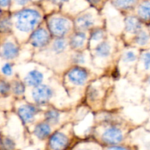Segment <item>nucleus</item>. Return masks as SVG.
<instances>
[{"mask_svg":"<svg viewBox=\"0 0 150 150\" xmlns=\"http://www.w3.org/2000/svg\"><path fill=\"white\" fill-rule=\"evenodd\" d=\"M41 20V15L37 11L25 9L16 15V27L21 32L27 33L33 30Z\"/></svg>","mask_w":150,"mask_h":150,"instance_id":"obj_1","label":"nucleus"},{"mask_svg":"<svg viewBox=\"0 0 150 150\" xmlns=\"http://www.w3.org/2000/svg\"><path fill=\"white\" fill-rule=\"evenodd\" d=\"M54 91L52 88L46 85H40L33 90V98L35 102L38 105H45L52 98Z\"/></svg>","mask_w":150,"mask_h":150,"instance_id":"obj_2","label":"nucleus"},{"mask_svg":"<svg viewBox=\"0 0 150 150\" xmlns=\"http://www.w3.org/2000/svg\"><path fill=\"white\" fill-rule=\"evenodd\" d=\"M50 28L53 35L61 38L70 30V23L67 19L60 17L53 18L50 21Z\"/></svg>","mask_w":150,"mask_h":150,"instance_id":"obj_3","label":"nucleus"},{"mask_svg":"<svg viewBox=\"0 0 150 150\" xmlns=\"http://www.w3.org/2000/svg\"><path fill=\"white\" fill-rule=\"evenodd\" d=\"M50 41V34L47 30L39 28L33 33L30 37V43L37 48H41L49 44Z\"/></svg>","mask_w":150,"mask_h":150,"instance_id":"obj_4","label":"nucleus"},{"mask_svg":"<svg viewBox=\"0 0 150 150\" xmlns=\"http://www.w3.org/2000/svg\"><path fill=\"white\" fill-rule=\"evenodd\" d=\"M68 77L71 83L76 86H83L88 78V73L81 67H74L69 71Z\"/></svg>","mask_w":150,"mask_h":150,"instance_id":"obj_5","label":"nucleus"},{"mask_svg":"<svg viewBox=\"0 0 150 150\" xmlns=\"http://www.w3.org/2000/svg\"><path fill=\"white\" fill-rule=\"evenodd\" d=\"M38 111V109L34 105H24L18 108V114L24 124H28L34 120Z\"/></svg>","mask_w":150,"mask_h":150,"instance_id":"obj_6","label":"nucleus"},{"mask_svg":"<svg viewBox=\"0 0 150 150\" xmlns=\"http://www.w3.org/2000/svg\"><path fill=\"white\" fill-rule=\"evenodd\" d=\"M102 140L107 144H117L123 140V134L119 128L110 127L104 132Z\"/></svg>","mask_w":150,"mask_h":150,"instance_id":"obj_7","label":"nucleus"},{"mask_svg":"<svg viewBox=\"0 0 150 150\" xmlns=\"http://www.w3.org/2000/svg\"><path fill=\"white\" fill-rule=\"evenodd\" d=\"M69 139L67 136L61 132L53 134L50 140V146L52 150H63L67 146Z\"/></svg>","mask_w":150,"mask_h":150,"instance_id":"obj_8","label":"nucleus"},{"mask_svg":"<svg viewBox=\"0 0 150 150\" xmlns=\"http://www.w3.org/2000/svg\"><path fill=\"white\" fill-rule=\"evenodd\" d=\"M43 80H44L43 74L40 71L36 70V69H34V70H32L30 72H28V74L24 78V81H25L26 84L28 85L29 86L34 88L40 86L43 82Z\"/></svg>","mask_w":150,"mask_h":150,"instance_id":"obj_9","label":"nucleus"},{"mask_svg":"<svg viewBox=\"0 0 150 150\" xmlns=\"http://www.w3.org/2000/svg\"><path fill=\"white\" fill-rule=\"evenodd\" d=\"M19 50L18 47L11 41L5 43L2 46V56L6 60H12L18 55Z\"/></svg>","mask_w":150,"mask_h":150,"instance_id":"obj_10","label":"nucleus"},{"mask_svg":"<svg viewBox=\"0 0 150 150\" xmlns=\"http://www.w3.org/2000/svg\"><path fill=\"white\" fill-rule=\"evenodd\" d=\"M51 132V126L47 122H40L37 124L33 130L34 135L40 140H44L50 136Z\"/></svg>","mask_w":150,"mask_h":150,"instance_id":"obj_11","label":"nucleus"},{"mask_svg":"<svg viewBox=\"0 0 150 150\" xmlns=\"http://www.w3.org/2000/svg\"><path fill=\"white\" fill-rule=\"evenodd\" d=\"M125 28L129 33H138L141 31V22L136 17L129 16L125 20Z\"/></svg>","mask_w":150,"mask_h":150,"instance_id":"obj_12","label":"nucleus"},{"mask_svg":"<svg viewBox=\"0 0 150 150\" xmlns=\"http://www.w3.org/2000/svg\"><path fill=\"white\" fill-rule=\"evenodd\" d=\"M78 27L83 30H87L90 28L94 24V18L91 13H86L78 17L77 20Z\"/></svg>","mask_w":150,"mask_h":150,"instance_id":"obj_13","label":"nucleus"},{"mask_svg":"<svg viewBox=\"0 0 150 150\" xmlns=\"http://www.w3.org/2000/svg\"><path fill=\"white\" fill-rule=\"evenodd\" d=\"M86 39V35L82 32H78L73 35L71 38L70 46L72 49H79L84 44Z\"/></svg>","mask_w":150,"mask_h":150,"instance_id":"obj_14","label":"nucleus"},{"mask_svg":"<svg viewBox=\"0 0 150 150\" xmlns=\"http://www.w3.org/2000/svg\"><path fill=\"white\" fill-rule=\"evenodd\" d=\"M60 119V114L57 110L50 109L45 112V121L50 125H55L58 124Z\"/></svg>","mask_w":150,"mask_h":150,"instance_id":"obj_15","label":"nucleus"},{"mask_svg":"<svg viewBox=\"0 0 150 150\" xmlns=\"http://www.w3.org/2000/svg\"><path fill=\"white\" fill-rule=\"evenodd\" d=\"M111 47L107 41L100 43L95 49L96 54L99 57H107L110 54Z\"/></svg>","mask_w":150,"mask_h":150,"instance_id":"obj_16","label":"nucleus"},{"mask_svg":"<svg viewBox=\"0 0 150 150\" xmlns=\"http://www.w3.org/2000/svg\"><path fill=\"white\" fill-rule=\"evenodd\" d=\"M138 16L144 20L150 19V2L146 1L140 5L138 10Z\"/></svg>","mask_w":150,"mask_h":150,"instance_id":"obj_17","label":"nucleus"},{"mask_svg":"<svg viewBox=\"0 0 150 150\" xmlns=\"http://www.w3.org/2000/svg\"><path fill=\"white\" fill-rule=\"evenodd\" d=\"M67 47V41L63 38H59L54 41L52 46V49L54 52H56L57 54H60V53H63L66 50Z\"/></svg>","mask_w":150,"mask_h":150,"instance_id":"obj_18","label":"nucleus"},{"mask_svg":"<svg viewBox=\"0 0 150 150\" xmlns=\"http://www.w3.org/2000/svg\"><path fill=\"white\" fill-rule=\"evenodd\" d=\"M137 0H113V4L116 7L122 9H128L136 3Z\"/></svg>","mask_w":150,"mask_h":150,"instance_id":"obj_19","label":"nucleus"},{"mask_svg":"<svg viewBox=\"0 0 150 150\" xmlns=\"http://www.w3.org/2000/svg\"><path fill=\"white\" fill-rule=\"evenodd\" d=\"M149 41V36L145 31L141 30L137 33V35L135 37V42L137 44L140 46H144L147 44Z\"/></svg>","mask_w":150,"mask_h":150,"instance_id":"obj_20","label":"nucleus"},{"mask_svg":"<svg viewBox=\"0 0 150 150\" xmlns=\"http://www.w3.org/2000/svg\"><path fill=\"white\" fill-rule=\"evenodd\" d=\"M13 91L17 96H21L24 94L25 91V86L20 80H15L12 86Z\"/></svg>","mask_w":150,"mask_h":150,"instance_id":"obj_21","label":"nucleus"},{"mask_svg":"<svg viewBox=\"0 0 150 150\" xmlns=\"http://www.w3.org/2000/svg\"><path fill=\"white\" fill-rule=\"evenodd\" d=\"M1 144L5 150H13L15 149V142L9 137H3L1 139Z\"/></svg>","mask_w":150,"mask_h":150,"instance_id":"obj_22","label":"nucleus"},{"mask_svg":"<svg viewBox=\"0 0 150 150\" xmlns=\"http://www.w3.org/2000/svg\"><path fill=\"white\" fill-rule=\"evenodd\" d=\"M11 85L8 82L5 80H1L0 81V95L2 96H6L8 94L11 90Z\"/></svg>","mask_w":150,"mask_h":150,"instance_id":"obj_23","label":"nucleus"},{"mask_svg":"<svg viewBox=\"0 0 150 150\" xmlns=\"http://www.w3.org/2000/svg\"><path fill=\"white\" fill-rule=\"evenodd\" d=\"M104 35H105V33L102 29H95L91 34V38L93 41H99L103 38Z\"/></svg>","mask_w":150,"mask_h":150,"instance_id":"obj_24","label":"nucleus"},{"mask_svg":"<svg viewBox=\"0 0 150 150\" xmlns=\"http://www.w3.org/2000/svg\"><path fill=\"white\" fill-rule=\"evenodd\" d=\"M72 60L76 64H83L86 62V56L83 52H77L72 56Z\"/></svg>","mask_w":150,"mask_h":150,"instance_id":"obj_25","label":"nucleus"},{"mask_svg":"<svg viewBox=\"0 0 150 150\" xmlns=\"http://www.w3.org/2000/svg\"><path fill=\"white\" fill-rule=\"evenodd\" d=\"M11 22L9 18H3L0 21V31L8 32L11 30Z\"/></svg>","mask_w":150,"mask_h":150,"instance_id":"obj_26","label":"nucleus"},{"mask_svg":"<svg viewBox=\"0 0 150 150\" xmlns=\"http://www.w3.org/2000/svg\"><path fill=\"white\" fill-rule=\"evenodd\" d=\"M143 62H144V66L145 69L149 70L150 69V52L144 53L143 55Z\"/></svg>","mask_w":150,"mask_h":150,"instance_id":"obj_27","label":"nucleus"},{"mask_svg":"<svg viewBox=\"0 0 150 150\" xmlns=\"http://www.w3.org/2000/svg\"><path fill=\"white\" fill-rule=\"evenodd\" d=\"M136 60V54L132 51L127 52L124 56V60L125 62H133Z\"/></svg>","mask_w":150,"mask_h":150,"instance_id":"obj_28","label":"nucleus"},{"mask_svg":"<svg viewBox=\"0 0 150 150\" xmlns=\"http://www.w3.org/2000/svg\"><path fill=\"white\" fill-rule=\"evenodd\" d=\"M2 73L7 76H11L13 73V66L11 63H5L2 68Z\"/></svg>","mask_w":150,"mask_h":150,"instance_id":"obj_29","label":"nucleus"},{"mask_svg":"<svg viewBox=\"0 0 150 150\" xmlns=\"http://www.w3.org/2000/svg\"><path fill=\"white\" fill-rule=\"evenodd\" d=\"M89 97L91 99H95L98 96V91L94 88H91L89 90Z\"/></svg>","mask_w":150,"mask_h":150,"instance_id":"obj_30","label":"nucleus"},{"mask_svg":"<svg viewBox=\"0 0 150 150\" xmlns=\"http://www.w3.org/2000/svg\"><path fill=\"white\" fill-rule=\"evenodd\" d=\"M10 3H11V0H0V6L2 8L9 6Z\"/></svg>","mask_w":150,"mask_h":150,"instance_id":"obj_31","label":"nucleus"},{"mask_svg":"<svg viewBox=\"0 0 150 150\" xmlns=\"http://www.w3.org/2000/svg\"><path fill=\"white\" fill-rule=\"evenodd\" d=\"M15 2L17 5L23 6V5H25L28 3L29 0H15Z\"/></svg>","mask_w":150,"mask_h":150,"instance_id":"obj_32","label":"nucleus"},{"mask_svg":"<svg viewBox=\"0 0 150 150\" xmlns=\"http://www.w3.org/2000/svg\"><path fill=\"white\" fill-rule=\"evenodd\" d=\"M108 150H127V149L122 146H112V147H110Z\"/></svg>","mask_w":150,"mask_h":150,"instance_id":"obj_33","label":"nucleus"},{"mask_svg":"<svg viewBox=\"0 0 150 150\" xmlns=\"http://www.w3.org/2000/svg\"><path fill=\"white\" fill-rule=\"evenodd\" d=\"M88 1H89V2H90L91 4H93V5H96V4L99 3V1H100V0H88Z\"/></svg>","mask_w":150,"mask_h":150,"instance_id":"obj_34","label":"nucleus"},{"mask_svg":"<svg viewBox=\"0 0 150 150\" xmlns=\"http://www.w3.org/2000/svg\"><path fill=\"white\" fill-rule=\"evenodd\" d=\"M53 2H55V3H60V2H65L66 0H52Z\"/></svg>","mask_w":150,"mask_h":150,"instance_id":"obj_35","label":"nucleus"},{"mask_svg":"<svg viewBox=\"0 0 150 150\" xmlns=\"http://www.w3.org/2000/svg\"><path fill=\"white\" fill-rule=\"evenodd\" d=\"M149 84H150V77H149Z\"/></svg>","mask_w":150,"mask_h":150,"instance_id":"obj_36","label":"nucleus"}]
</instances>
